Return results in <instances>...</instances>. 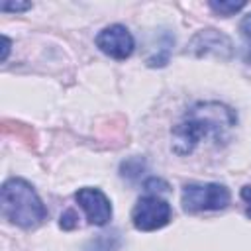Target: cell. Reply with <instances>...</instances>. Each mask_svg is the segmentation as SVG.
Here are the masks:
<instances>
[{
    "label": "cell",
    "mask_w": 251,
    "mask_h": 251,
    "mask_svg": "<svg viewBox=\"0 0 251 251\" xmlns=\"http://www.w3.org/2000/svg\"><path fill=\"white\" fill-rule=\"evenodd\" d=\"M145 173V159L143 157H129L120 163V176L133 182Z\"/></svg>",
    "instance_id": "30bf717a"
},
{
    "label": "cell",
    "mask_w": 251,
    "mask_h": 251,
    "mask_svg": "<svg viewBox=\"0 0 251 251\" xmlns=\"http://www.w3.org/2000/svg\"><path fill=\"white\" fill-rule=\"evenodd\" d=\"M241 200L247 202V204H251V186H249V184L241 188Z\"/></svg>",
    "instance_id": "2e32d148"
},
{
    "label": "cell",
    "mask_w": 251,
    "mask_h": 251,
    "mask_svg": "<svg viewBox=\"0 0 251 251\" xmlns=\"http://www.w3.org/2000/svg\"><path fill=\"white\" fill-rule=\"evenodd\" d=\"M59 226L63 227V229H75L76 226H78V216H76V212L73 210V208H69V210H65L63 214H61V218H59Z\"/></svg>",
    "instance_id": "7c38bea8"
},
{
    "label": "cell",
    "mask_w": 251,
    "mask_h": 251,
    "mask_svg": "<svg viewBox=\"0 0 251 251\" xmlns=\"http://www.w3.org/2000/svg\"><path fill=\"white\" fill-rule=\"evenodd\" d=\"M247 216H249V218H251V210H247Z\"/></svg>",
    "instance_id": "ac0fdd59"
},
{
    "label": "cell",
    "mask_w": 251,
    "mask_h": 251,
    "mask_svg": "<svg viewBox=\"0 0 251 251\" xmlns=\"http://www.w3.org/2000/svg\"><path fill=\"white\" fill-rule=\"evenodd\" d=\"M173 45H175V37L165 31V33H163V41L159 43L157 51H153V55H149V57L145 59L147 67H151V69H155V67H165V65L169 63Z\"/></svg>",
    "instance_id": "9c48e42d"
},
{
    "label": "cell",
    "mask_w": 251,
    "mask_h": 251,
    "mask_svg": "<svg viewBox=\"0 0 251 251\" xmlns=\"http://www.w3.org/2000/svg\"><path fill=\"white\" fill-rule=\"evenodd\" d=\"M75 200L84 210L86 220L92 226H106L110 222V218H112V202L100 188H92V186L78 188L75 192Z\"/></svg>",
    "instance_id": "52a82bcc"
},
{
    "label": "cell",
    "mask_w": 251,
    "mask_h": 251,
    "mask_svg": "<svg viewBox=\"0 0 251 251\" xmlns=\"http://www.w3.org/2000/svg\"><path fill=\"white\" fill-rule=\"evenodd\" d=\"M231 200V192L227 186L220 182H190L182 186L180 204L188 214L208 212V210H224Z\"/></svg>",
    "instance_id": "3957f363"
},
{
    "label": "cell",
    "mask_w": 251,
    "mask_h": 251,
    "mask_svg": "<svg viewBox=\"0 0 251 251\" xmlns=\"http://www.w3.org/2000/svg\"><path fill=\"white\" fill-rule=\"evenodd\" d=\"M239 31L243 33V37H247V39L251 41V12L241 18V22H239Z\"/></svg>",
    "instance_id": "9a60e30c"
},
{
    "label": "cell",
    "mask_w": 251,
    "mask_h": 251,
    "mask_svg": "<svg viewBox=\"0 0 251 251\" xmlns=\"http://www.w3.org/2000/svg\"><path fill=\"white\" fill-rule=\"evenodd\" d=\"M0 206L6 220L24 229H35L47 220V208L37 196L35 188L20 178H8L0 188Z\"/></svg>",
    "instance_id": "7a4b0ae2"
},
{
    "label": "cell",
    "mask_w": 251,
    "mask_h": 251,
    "mask_svg": "<svg viewBox=\"0 0 251 251\" xmlns=\"http://www.w3.org/2000/svg\"><path fill=\"white\" fill-rule=\"evenodd\" d=\"M94 41H96V47H98L104 55H108V57H112V59H116V61H124V59H127V57H131V53H133V49H135V39H133V35H131L129 29H127L126 25H122V24L106 25L104 29L98 31V35H96Z\"/></svg>",
    "instance_id": "5b68a950"
},
{
    "label": "cell",
    "mask_w": 251,
    "mask_h": 251,
    "mask_svg": "<svg viewBox=\"0 0 251 251\" xmlns=\"http://www.w3.org/2000/svg\"><path fill=\"white\" fill-rule=\"evenodd\" d=\"M186 51L196 55V57L216 55L220 59H231L233 57V43L220 29L206 27V29H200V31H196L192 35V39L188 41V49Z\"/></svg>",
    "instance_id": "8992f818"
},
{
    "label": "cell",
    "mask_w": 251,
    "mask_h": 251,
    "mask_svg": "<svg viewBox=\"0 0 251 251\" xmlns=\"http://www.w3.org/2000/svg\"><path fill=\"white\" fill-rule=\"evenodd\" d=\"M31 8V2H2L0 10L2 12H25Z\"/></svg>",
    "instance_id": "5bb4252c"
},
{
    "label": "cell",
    "mask_w": 251,
    "mask_h": 251,
    "mask_svg": "<svg viewBox=\"0 0 251 251\" xmlns=\"http://www.w3.org/2000/svg\"><path fill=\"white\" fill-rule=\"evenodd\" d=\"M122 245V237L118 231L112 233H100L92 239H88L82 247V251H118Z\"/></svg>",
    "instance_id": "ba28073f"
},
{
    "label": "cell",
    "mask_w": 251,
    "mask_h": 251,
    "mask_svg": "<svg viewBox=\"0 0 251 251\" xmlns=\"http://www.w3.org/2000/svg\"><path fill=\"white\" fill-rule=\"evenodd\" d=\"M237 126V114L222 102H196L190 106L182 120L171 129V149L178 157L190 155L204 139H214L216 145H224L233 127Z\"/></svg>",
    "instance_id": "6da1fadb"
},
{
    "label": "cell",
    "mask_w": 251,
    "mask_h": 251,
    "mask_svg": "<svg viewBox=\"0 0 251 251\" xmlns=\"http://www.w3.org/2000/svg\"><path fill=\"white\" fill-rule=\"evenodd\" d=\"M208 8H210V10L214 12V14L222 16V18H229V16H233L235 12L243 10V8H245V2H229V0H210V2H208Z\"/></svg>",
    "instance_id": "8fae6325"
},
{
    "label": "cell",
    "mask_w": 251,
    "mask_h": 251,
    "mask_svg": "<svg viewBox=\"0 0 251 251\" xmlns=\"http://www.w3.org/2000/svg\"><path fill=\"white\" fill-rule=\"evenodd\" d=\"M143 188H145L149 194H153V192H167V190H169V182L163 180V178L151 176V178H147V180L143 182Z\"/></svg>",
    "instance_id": "4fadbf2b"
},
{
    "label": "cell",
    "mask_w": 251,
    "mask_h": 251,
    "mask_svg": "<svg viewBox=\"0 0 251 251\" xmlns=\"http://www.w3.org/2000/svg\"><path fill=\"white\" fill-rule=\"evenodd\" d=\"M2 41H4V53H2V61H6V57H8V53H10V45H12V41L4 35L2 37Z\"/></svg>",
    "instance_id": "e0dca14e"
},
{
    "label": "cell",
    "mask_w": 251,
    "mask_h": 251,
    "mask_svg": "<svg viewBox=\"0 0 251 251\" xmlns=\"http://www.w3.org/2000/svg\"><path fill=\"white\" fill-rule=\"evenodd\" d=\"M171 216L173 210L167 200H163L159 194H145L131 210V224L139 231H155L165 227L171 222Z\"/></svg>",
    "instance_id": "277c9868"
}]
</instances>
